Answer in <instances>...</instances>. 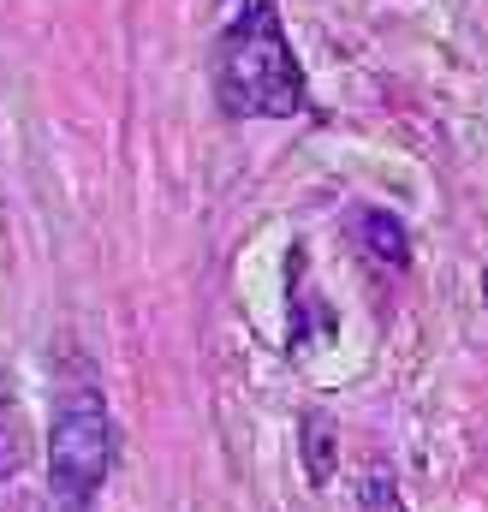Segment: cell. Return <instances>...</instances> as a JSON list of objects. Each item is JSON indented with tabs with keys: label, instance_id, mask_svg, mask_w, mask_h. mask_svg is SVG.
Here are the masks:
<instances>
[{
	"label": "cell",
	"instance_id": "6da1fadb",
	"mask_svg": "<svg viewBox=\"0 0 488 512\" xmlns=\"http://www.w3.org/2000/svg\"><path fill=\"white\" fill-rule=\"evenodd\" d=\"M215 102L227 120H298L310 108L304 66L274 0H244L215 36Z\"/></svg>",
	"mask_w": 488,
	"mask_h": 512
},
{
	"label": "cell",
	"instance_id": "7a4b0ae2",
	"mask_svg": "<svg viewBox=\"0 0 488 512\" xmlns=\"http://www.w3.org/2000/svg\"><path fill=\"white\" fill-rule=\"evenodd\" d=\"M114 459H120V429H114L102 387H66L54 405V423H48V495H54V507L90 512L114 477Z\"/></svg>",
	"mask_w": 488,
	"mask_h": 512
},
{
	"label": "cell",
	"instance_id": "8992f818",
	"mask_svg": "<svg viewBox=\"0 0 488 512\" xmlns=\"http://www.w3.org/2000/svg\"><path fill=\"white\" fill-rule=\"evenodd\" d=\"M483 304H488V268H483Z\"/></svg>",
	"mask_w": 488,
	"mask_h": 512
},
{
	"label": "cell",
	"instance_id": "5b68a950",
	"mask_svg": "<svg viewBox=\"0 0 488 512\" xmlns=\"http://www.w3.org/2000/svg\"><path fill=\"white\" fill-rule=\"evenodd\" d=\"M358 507L364 512H411L405 507V495H399V483L387 477V465H369L364 483H358Z\"/></svg>",
	"mask_w": 488,
	"mask_h": 512
},
{
	"label": "cell",
	"instance_id": "3957f363",
	"mask_svg": "<svg viewBox=\"0 0 488 512\" xmlns=\"http://www.w3.org/2000/svg\"><path fill=\"white\" fill-rule=\"evenodd\" d=\"M352 233H358V245L375 268H405L411 262V233H405V221L399 215H387V209H358L352 215Z\"/></svg>",
	"mask_w": 488,
	"mask_h": 512
},
{
	"label": "cell",
	"instance_id": "277c9868",
	"mask_svg": "<svg viewBox=\"0 0 488 512\" xmlns=\"http://www.w3.org/2000/svg\"><path fill=\"white\" fill-rule=\"evenodd\" d=\"M298 459H304V483H310V489H328V483H334L340 435H334V417H328V411H304V417H298Z\"/></svg>",
	"mask_w": 488,
	"mask_h": 512
}]
</instances>
